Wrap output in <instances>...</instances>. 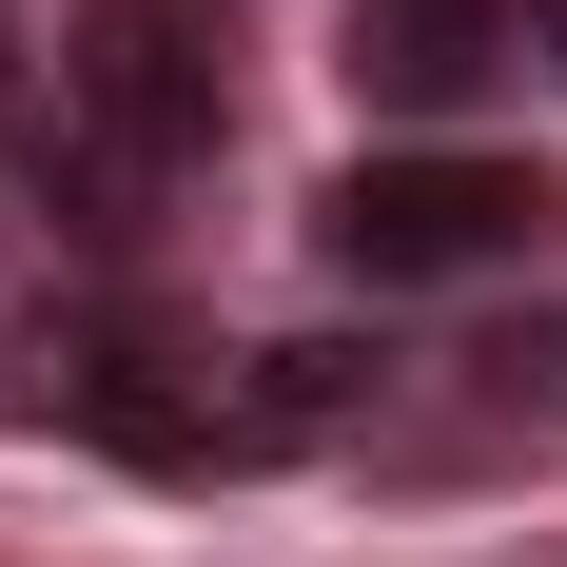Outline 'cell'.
Listing matches in <instances>:
<instances>
[{
  "instance_id": "obj_2",
  "label": "cell",
  "mask_w": 567,
  "mask_h": 567,
  "mask_svg": "<svg viewBox=\"0 0 567 567\" xmlns=\"http://www.w3.org/2000/svg\"><path fill=\"white\" fill-rule=\"evenodd\" d=\"M567 196L528 157H352L333 196H313V235H333V275H372V293H431V275H509L528 235H548Z\"/></svg>"
},
{
  "instance_id": "obj_5",
  "label": "cell",
  "mask_w": 567,
  "mask_h": 567,
  "mask_svg": "<svg viewBox=\"0 0 567 567\" xmlns=\"http://www.w3.org/2000/svg\"><path fill=\"white\" fill-rule=\"evenodd\" d=\"M528 40H548V59H567V0H528Z\"/></svg>"
},
{
  "instance_id": "obj_4",
  "label": "cell",
  "mask_w": 567,
  "mask_h": 567,
  "mask_svg": "<svg viewBox=\"0 0 567 567\" xmlns=\"http://www.w3.org/2000/svg\"><path fill=\"white\" fill-rule=\"evenodd\" d=\"M509 40H528V0H352V79L392 117H451L470 79H509Z\"/></svg>"
},
{
  "instance_id": "obj_1",
  "label": "cell",
  "mask_w": 567,
  "mask_h": 567,
  "mask_svg": "<svg viewBox=\"0 0 567 567\" xmlns=\"http://www.w3.org/2000/svg\"><path fill=\"white\" fill-rule=\"evenodd\" d=\"M59 117H79V176H176L216 157L235 117V0H79V59H59Z\"/></svg>"
},
{
  "instance_id": "obj_6",
  "label": "cell",
  "mask_w": 567,
  "mask_h": 567,
  "mask_svg": "<svg viewBox=\"0 0 567 567\" xmlns=\"http://www.w3.org/2000/svg\"><path fill=\"white\" fill-rule=\"evenodd\" d=\"M548 392H567V352H548Z\"/></svg>"
},
{
  "instance_id": "obj_3",
  "label": "cell",
  "mask_w": 567,
  "mask_h": 567,
  "mask_svg": "<svg viewBox=\"0 0 567 567\" xmlns=\"http://www.w3.org/2000/svg\"><path fill=\"white\" fill-rule=\"evenodd\" d=\"M59 411L117 431L137 470H255V392H216V372L157 352V333H79V352H59Z\"/></svg>"
}]
</instances>
